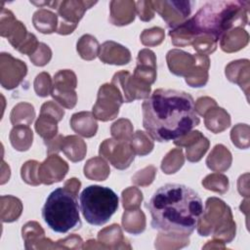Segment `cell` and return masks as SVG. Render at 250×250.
<instances>
[{
  "instance_id": "52a82bcc",
  "label": "cell",
  "mask_w": 250,
  "mask_h": 250,
  "mask_svg": "<svg viewBox=\"0 0 250 250\" xmlns=\"http://www.w3.org/2000/svg\"><path fill=\"white\" fill-rule=\"evenodd\" d=\"M97 1H60L57 7L59 16L62 18L57 32L59 34H69L77 26L87 9L95 5Z\"/></svg>"
},
{
  "instance_id": "f546056e",
  "label": "cell",
  "mask_w": 250,
  "mask_h": 250,
  "mask_svg": "<svg viewBox=\"0 0 250 250\" xmlns=\"http://www.w3.org/2000/svg\"><path fill=\"white\" fill-rule=\"evenodd\" d=\"M131 146L136 154L141 156L149 153L153 148V143L143 131H137L130 140Z\"/></svg>"
},
{
  "instance_id": "e0dca14e",
  "label": "cell",
  "mask_w": 250,
  "mask_h": 250,
  "mask_svg": "<svg viewBox=\"0 0 250 250\" xmlns=\"http://www.w3.org/2000/svg\"><path fill=\"white\" fill-rule=\"evenodd\" d=\"M99 56L102 62L110 64H126L131 60L130 51L113 41H106L100 47Z\"/></svg>"
},
{
  "instance_id": "ee69618b",
  "label": "cell",
  "mask_w": 250,
  "mask_h": 250,
  "mask_svg": "<svg viewBox=\"0 0 250 250\" xmlns=\"http://www.w3.org/2000/svg\"><path fill=\"white\" fill-rule=\"evenodd\" d=\"M212 106H216V102L213 99L207 97L199 98L195 104V110L200 115H205V112L212 108Z\"/></svg>"
},
{
  "instance_id": "f35d334b",
  "label": "cell",
  "mask_w": 250,
  "mask_h": 250,
  "mask_svg": "<svg viewBox=\"0 0 250 250\" xmlns=\"http://www.w3.org/2000/svg\"><path fill=\"white\" fill-rule=\"evenodd\" d=\"M122 224L124 229L129 232H132V233L142 232L145 229V226H146L145 214L143 213L140 217L137 218V220H132V218L125 211L122 217Z\"/></svg>"
},
{
  "instance_id": "2e32d148",
  "label": "cell",
  "mask_w": 250,
  "mask_h": 250,
  "mask_svg": "<svg viewBox=\"0 0 250 250\" xmlns=\"http://www.w3.org/2000/svg\"><path fill=\"white\" fill-rule=\"evenodd\" d=\"M204 55H199V62L202 61ZM196 61L195 55H191L180 50H171L167 54V62L170 71L179 76H188L198 65L194 68H191V64L194 63Z\"/></svg>"
},
{
  "instance_id": "8d00e7d4",
  "label": "cell",
  "mask_w": 250,
  "mask_h": 250,
  "mask_svg": "<svg viewBox=\"0 0 250 250\" xmlns=\"http://www.w3.org/2000/svg\"><path fill=\"white\" fill-rule=\"evenodd\" d=\"M164 39V30L160 27L145 29L141 35V41L146 46H155Z\"/></svg>"
},
{
  "instance_id": "83f0119b",
  "label": "cell",
  "mask_w": 250,
  "mask_h": 250,
  "mask_svg": "<svg viewBox=\"0 0 250 250\" xmlns=\"http://www.w3.org/2000/svg\"><path fill=\"white\" fill-rule=\"evenodd\" d=\"M77 52L84 60H93L99 55L100 46L95 37L89 34L83 35L77 42Z\"/></svg>"
},
{
  "instance_id": "f1b7e54d",
  "label": "cell",
  "mask_w": 250,
  "mask_h": 250,
  "mask_svg": "<svg viewBox=\"0 0 250 250\" xmlns=\"http://www.w3.org/2000/svg\"><path fill=\"white\" fill-rule=\"evenodd\" d=\"M34 116L35 112L33 106L29 104L21 103L13 108L11 112V122L16 126L19 125L20 122L23 121L28 126L33 121Z\"/></svg>"
},
{
  "instance_id": "3957f363",
  "label": "cell",
  "mask_w": 250,
  "mask_h": 250,
  "mask_svg": "<svg viewBox=\"0 0 250 250\" xmlns=\"http://www.w3.org/2000/svg\"><path fill=\"white\" fill-rule=\"evenodd\" d=\"M249 6V1L239 0L208 2L169 35L176 46L189 45L200 35H208L217 42L230 28L246 25Z\"/></svg>"
},
{
  "instance_id": "4fadbf2b",
  "label": "cell",
  "mask_w": 250,
  "mask_h": 250,
  "mask_svg": "<svg viewBox=\"0 0 250 250\" xmlns=\"http://www.w3.org/2000/svg\"><path fill=\"white\" fill-rule=\"evenodd\" d=\"M1 35L8 38L9 42L18 49L26 39L28 33L25 26L14 17V14L6 9L1 13Z\"/></svg>"
},
{
  "instance_id": "e575fe53",
  "label": "cell",
  "mask_w": 250,
  "mask_h": 250,
  "mask_svg": "<svg viewBox=\"0 0 250 250\" xmlns=\"http://www.w3.org/2000/svg\"><path fill=\"white\" fill-rule=\"evenodd\" d=\"M209 141L203 136L194 143L192 146L187 147V158L190 162H196L201 159L203 154L207 151Z\"/></svg>"
},
{
  "instance_id": "d6986e66",
  "label": "cell",
  "mask_w": 250,
  "mask_h": 250,
  "mask_svg": "<svg viewBox=\"0 0 250 250\" xmlns=\"http://www.w3.org/2000/svg\"><path fill=\"white\" fill-rule=\"evenodd\" d=\"M70 126L74 132L86 138L95 136L98 129L95 115L89 111L74 113L70 119Z\"/></svg>"
},
{
  "instance_id": "5bb4252c",
  "label": "cell",
  "mask_w": 250,
  "mask_h": 250,
  "mask_svg": "<svg viewBox=\"0 0 250 250\" xmlns=\"http://www.w3.org/2000/svg\"><path fill=\"white\" fill-rule=\"evenodd\" d=\"M68 170L67 163L59 155H49L48 158L38 168V177L40 183L51 185L60 182L66 175Z\"/></svg>"
},
{
  "instance_id": "cb8c5ba5",
  "label": "cell",
  "mask_w": 250,
  "mask_h": 250,
  "mask_svg": "<svg viewBox=\"0 0 250 250\" xmlns=\"http://www.w3.org/2000/svg\"><path fill=\"white\" fill-rule=\"evenodd\" d=\"M205 125L212 132L220 133L230 125V118L224 108H210L205 117Z\"/></svg>"
},
{
  "instance_id": "9a60e30c",
  "label": "cell",
  "mask_w": 250,
  "mask_h": 250,
  "mask_svg": "<svg viewBox=\"0 0 250 250\" xmlns=\"http://www.w3.org/2000/svg\"><path fill=\"white\" fill-rule=\"evenodd\" d=\"M133 76L141 82L150 85L156 79V59L154 53L148 49L139 52L137 58V67Z\"/></svg>"
},
{
  "instance_id": "d6a6232c",
  "label": "cell",
  "mask_w": 250,
  "mask_h": 250,
  "mask_svg": "<svg viewBox=\"0 0 250 250\" xmlns=\"http://www.w3.org/2000/svg\"><path fill=\"white\" fill-rule=\"evenodd\" d=\"M111 135L116 140L130 141L133 136L132 124L128 119H119L111 126Z\"/></svg>"
},
{
  "instance_id": "4dcf8cb0",
  "label": "cell",
  "mask_w": 250,
  "mask_h": 250,
  "mask_svg": "<svg viewBox=\"0 0 250 250\" xmlns=\"http://www.w3.org/2000/svg\"><path fill=\"white\" fill-rule=\"evenodd\" d=\"M202 185L207 189L224 193L229 188V180L222 174H211L202 181Z\"/></svg>"
},
{
  "instance_id": "484cf974",
  "label": "cell",
  "mask_w": 250,
  "mask_h": 250,
  "mask_svg": "<svg viewBox=\"0 0 250 250\" xmlns=\"http://www.w3.org/2000/svg\"><path fill=\"white\" fill-rule=\"evenodd\" d=\"M33 134L27 125H16L10 134L12 146L20 151L27 150L32 144Z\"/></svg>"
},
{
  "instance_id": "ac0fdd59",
  "label": "cell",
  "mask_w": 250,
  "mask_h": 250,
  "mask_svg": "<svg viewBox=\"0 0 250 250\" xmlns=\"http://www.w3.org/2000/svg\"><path fill=\"white\" fill-rule=\"evenodd\" d=\"M109 21L115 25L129 24L135 19L136 2L134 1H111Z\"/></svg>"
},
{
  "instance_id": "30bf717a",
  "label": "cell",
  "mask_w": 250,
  "mask_h": 250,
  "mask_svg": "<svg viewBox=\"0 0 250 250\" xmlns=\"http://www.w3.org/2000/svg\"><path fill=\"white\" fill-rule=\"evenodd\" d=\"M151 5L172 29L185 22L191 10L189 1H151Z\"/></svg>"
},
{
  "instance_id": "6da1fadb",
  "label": "cell",
  "mask_w": 250,
  "mask_h": 250,
  "mask_svg": "<svg viewBox=\"0 0 250 250\" xmlns=\"http://www.w3.org/2000/svg\"><path fill=\"white\" fill-rule=\"evenodd\" d=\"M143 126L154 141H176L197 126L200 119L192 97L172 89H156L142 104Z\"/></svg>"
},
{
  "instance_id": "7bdbcfd3",
  "label": "cell",
  "mask_w": 250,
  "mask_h": 250,
  "mask_svg": "<svg viewBox=\"0 0 250 250\" xmlns=\"http://www.w3.org/2000/svg\"><path fill=\"white\" fill-rule=\"evenodd\" d=\"M38 46H39V43L37 41L36 36L32 33H28L26 39L18 48V50L22 54L29 55V57H30L31 55L34 54V51L36 50V48H38Z\"/></svg>"
},
{
  "instance_id": "8992f818",
  "label": "cell",
  "mask_w": 250,
  "mask_h": 250,
  "mask_svg": "<svg viewBox=\"0 0 250 250\" xmlns=\"http://www.w3.org/2000/svg\"><path fill=\"white\" fill-rule=\"evenodd\" d=\"M124 103L119 89L113 84H104L98 93V100L93 106V114L102 121L115 118L119 112V106Z\"/></svg>"
},
{
  "instance_id": "9c48e42d",
  "label": "cell",
  "mask_w": 250,
  "mask_h": 250,
  "mask_svg": "<svg viewBox=\"0 0 250 250\" xmlns=\"http://www.w3.org/2000/svg\"><path fill=\"white\" fill-rule=\"evenodd\" d=\"M76 84V75L73 71L69 69L60 70L54 76L51 95L64 107L72 108L77 101V96L74 91Z\"/></svg>"
},
{
  "instance_id": "d590c367",
  "label": "cell",
  "mask_w": 250,
  "mask_h": 250,
  "mask_svg": "<svg viewBox=\"0 0 250 250\" xmlns=\"http://www.w3.org/2000/svg\"><path fill=\"white\" fill-rule=\"evenodd\" d=\"M143 200V194L137 188H128L122 192L123 207L126 210L138 208Z\"/></svg>"
},
{
  "instance_id": "1f68e13d",
  "label": "cell",
  "mask_w": 250,
  "mask_h": 250,
  "mask_svg": "<svg viewBox=\"0 0 250 250\" xmlns=\"http://www.w3.org/2000/svg\"><path fill=\"white\" fill-rule=\"evenodd\" d=\"M174 163L175 171H178L184 164V155L181 148H176L169 151L162 160L161 169L166 174H171V166Z\"/></svg>"
},
{
  "instance_id": "836d02e7",
  "label": "cell",
  "mask_w": 250,
  "mask_h": 250,
  "mask_svg": "<svg viewBox=\"0 0 250 250\" xmlns=\"http://www.w3.org/2000/svg\"><path fill=\"white\" fill-rule=\"evenodd\" d=\"M38 168L39 163L35 160H29L25 162L21 170V178L23 179V181L32 186L39 185L40 181L38 177Z\"/></svg>"
},
{
  "instance_id": "44dd1931",
  "label": "cell",
  "mask_w": 250,
  "mask_h": 250,
  "mask_svg": "<svg viewBox=\"0 0 250 250\" xmlns=\"http://www.w3.org/2000/svg\"><path fill=\"white\" fill-rule=\"evenodd\" d=\"M61 149L68 159L73 162L81 161L86 154V145L84 141L76 136H67L63 138Z\"/></svg>"
},
{
  "instance_id": "f6af8a7d",
  "label": "cell",
  "mask_w": 250,
  "mask_h": 250,
  "mask_svg": "<svg viewBox=\"0 0 250 250\" xmlns=\"http://www.w3.org/2000/svg\"><path fill=\"white\" fill-rule=\"evenodd\" d=\"M62 140H63V137L62 135H58L57 137H54L51 140L44 141L45 145L47 146V153L50 155L51 153L60 151L62 147Z\"/></svg>"
},
{
  "instance_id": "ab89813d",
  "label": "cell",
  "mask_w": 250,
  "mask_h": 250,
  "mask_svg": "<svg viewBox=\"0 0 250 250\" xmlns=\"http://www.w3.org/2000/svg\"><path fill=\"white\" fill-rule=\"evenodd\" d=\"M51 57H52V52L50 48L44 43H39L38 51L33 55H31L29 59L35 65L42 66L49 62V61L51 60Z\"/></svg>"
},
{
  "instance_id": "74e56055",
  "label": "cell",
  "mask_w": 250,
  "mask_h": 250,
  "mask_svg": "<svg viewBox=\"0 0 250 250\" xmlns=\"http://www.w3.org/2000/svg\"><path fill=\"white\" fill-rule=\"evenodd\" d=\"M52 82L49 73L41 72L34 80V90L40 97H47L52 91Z\"/></svg>"
},
{
  "instance_id": "ba28073f",
  "label": "cell",
  "mask_w": 250,
  "mask_h": 250,
  "mask_svg": "<svg viewBox=\"0 0 250 250\" xmlns=\"http://www.w3.org/2000/svg\"><path fill=\"white\" fill-rule=\"evenodd\" d=\"M99 152L101 156L106 158L119 170L128 168L135 157V152L129 141L122 140H104L100 146Z\"/></svg>"
},
{
  "instance_id": "277c9868",
  "label": "cell",
  "mask_w": 250,
  "mask_h": 250,
  "mask_svg": "<svg viewBox=\"0 0 250 250\" xmlns=\"http://www.w3.org/2000/svg\"><path fill=\"white\" fill-rule=\"evenodd\" d=\"M77 195L65 187L58 188L48 195L42 218L52 230L66 233L81 227Z\"/></svg>"
},
{
  "instance_id": "b9f144b4",
  "label": "cell",
  "mask_w": 250,
  "mask_h": 250,
  "mask_svg": "<svg viewBox=\"0 0 250 250\" xmlns=\"http://www.w3.org/2000/svg\"><path fill=\"white\" fill-rule=\"evenodd\" d=\"M136 12L139 18L144 21H148L154 17V10L151 1H138L136 2Z\"/></svg>"
},
{
  "instance_id": "7a4b0ae2",
  "label": "cell",
  "mask_w": 250,
  "mask_h": 250,
  "mask_svg": "<svg viewBox=\"0 0 250 250\" xmlns=\"http://www.w3.org/2000/svg\"><path fill=\"white\" fill-rule=\"evenodd\" d=\"M148 209L152 229L164 232L189 235L203 214V203L196 191L180 184L160 187L149 201Z\"/></svg>"
},
{
  "instance_id": "8fae6325",
  "label": "cell",
  "mask_w": 250,
  "mask_h": 250,
  "mask_svg": "<svg viewBox=\"0 0 250 250\" xmlns=\"http://www.w3.org/2000/svg\"><path fill=\"white\" fill-rule=\"evenodd\" d=\"M111 84L123 91V100L125 103H131L137 99H147L150 93V86L145 84L132 76L129 71H118L113 77Z\"/></svg>"
},
{
  "instance_id": "4316f807",
  "label": "cell",
  "mask_w": 250,
  "mask_h": 250,
  "mask_svg": "<svg viewBox=\"0 0 250 250\" xmlns=\"http://www.w3.org/2000/svg\"><path fill=\"white\" fill-rule=\"evenodd\" d=\"M84 174L87 178L96 181H104L109 174V168L101 157H94L87 161L84 166Z\"/></svg>"
},
{
  "instance_id": "d4e9b609",
  "label": "cell",
  "mask_w": 250,
  "mask_h": 250,
  "mask_svg": "<svg viewBox=\"0 0 250 250\" xmlns=\"http://www.w3.org/2000/svg\"><path fill=\"white\" fill-rule=\"evenodd\" d=\"M60 121L55 115L46 111H40V116L35 123V130L45 141L56 137L58 133L57 122Z\"/></svg>"
},
{
  "instance_id": "5b68a950",
  "label": "cell",
  "mask_w": 250,
  "mask_h": 250,
  "mask_svg": "<svg viewBox=\"0 0 250 250\" xmlns=\"http://www.w3.org/2000/svg\"><path fill=\"white\" fill-rule=\"evenodd\" d=\"M80 208L84 219L93 226L104 225L118 208L117 194L109 188L92 185L80 194Z\"/></svg>"
},
{
  "instance_id": "ffe728a7",
  "label": "cell",
  "mask_w": 250,
  "mask_h": 250,
  "mask_svg": "<svg viewBox=\"0 0 250 250\" xmlns=\"http://www.w3.org/2000/svg\"><path fill=\"white\" fill-rule=\"evenodd\" d=\"M221 40V47L225 52L238 51L248 43V33L241 27H234L227 31Z\"/></svg>"
},
{
  "instance_id": "603a6c76",
  "label": "cell",
  "mask_w": 250,
  "mask_h": 250,
  "mask_svg": "<svg viewBox=\"0 0 250 250\" xmlns=\"http://www.w3.org/2000/svg\"><path fill=\"white\" fill-rule=\"evenodd\" d=\"M230 152L223 145H217L206 160L208 168L213 171H225L230 166Z\"/></svg>"
},
{
  "instance_id": "60d3db41",
  "label": "cell",
  "mask_w": 250,
  "mask_h": 250,
  "mask_svg": "<svg viewBox=\"0 0 250 250\" xmlns=\"http://www.w3.org/2000/svg\"><path fill=\"white\" fill-rule=\"evenodd\" d=\"M156 169L153 166H148L145 169H143L142 171H139L134 178L132 179V181L137 184V185H141V186H146L149 185L154 178Z\"/></svg>"
},
{
  "instance_id": "7402d4cb",
  "label": "cell",
  "mask_w": 250,
  "mask_h": 250,
  "mask_svg": "<svg viewBox=\"0 0 250 250\" xmlns=\"http://www.w3.org/2000/svg\"><path fill=\"white\" fill-rule=\"evenodd\" d=\"M33 24L37 30L42 33H52L55 32L58 28V17L55 13L46 10L39 9L33 14L32 18Z\"/></svg>"
},
{
  "instance_id": "7c38bea8",
  "label": "cell",
  "mask_w": 250,
  "mask_h": 250,
  "mask_svg": "<svg viewBox=\"0 0 250 250\" xmlns=\"http://www.w3.org/2000/svg\"><path fill=\"white\" fill-rule=\"evenodd\" d=\"M1 67L7 68L8 71H1L2 86L8 90L17 87L26 74L27 67L20 60L14 59L10 54H1Z\"/></svg>"
}]
</instances>
